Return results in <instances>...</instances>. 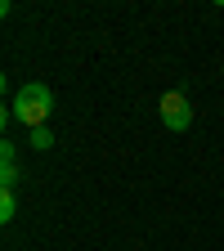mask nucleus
I'll use <instances>...</instances> for the list:
<instances>
[{
	"instance_id": "nucleus-1",
	"label": "nucleus",
	"mask_w": 224,
	"mask_h": 251,
	"mask_svg": "<svg viewBox=\"0 0 224 251\" xmlns=\"http://www.w3.org/2000/svg\"><path fill=\"white\" fill-rule=\"evenodd\" d=\"M50 108H54V94H50V85H41V81H27V85H23L18 94H14V103H9L14 121H23L27 130H36V126H45Z\"/></svg>"
},
{
	"instance_id": "nucleus-3",
	"label": "nucleus",
	"mask_w": 224,
	"mask_h": 251,
	"mask_svg": "<svg viewBox=\"0 0 224 251\" xmlns=\"http://www.w3.org/2000/svg\"><path fill=\"white\" fill-rule=\"evenodd\" d=\"M27 144L36 148V152H45V148H54V135H50V126H36V130L27 135Z\"/></svg>"
},
{
	"instance_id": "nucleus-5",
	"label": "nucleus",
	"mask_w": 224,
	"mask_h": 251,
	"mask_svg": "<svg viewBox=\"0 0 224 251\" xmlns=\"http://www.w3.org/2000/svg\"><path fill=\"white\" fill-rule=\"evenodd\" d=\"M0 162H18V148L9 139H0Z\"/></svg>"
},
{
	"instance_id": "nucleus-4",
	"label": "nucleus",
	"mask_w": 224,
	"mask_h": 251,
	"mask_svg": "<svg viewBox=\"0 0 224 251\" xmlns=\"http://www.w3.org/2000/svg\"><path fill=\"white\" fill-rule=\"evenodd\" d=\"M14 215H18V202H14V193H0V225H9Z\"/></svg>"
},
{
	"instance_id": "nucleus-2",
	"label": "nucleus",
	"mask_w": 224,
	"mask_h": 251,
	"mask_svg": "<svg viewBox=\"0 0 224 251\" xmlns=\"http://www.w3.org/2000/svg\"><path fill=\"white\" fill-rule=\"evenodd\" d=\"M162 126L166 130H188V126H193V103H188V94H179V90L162 94Z\"/></svg>"
}]
</instances>
